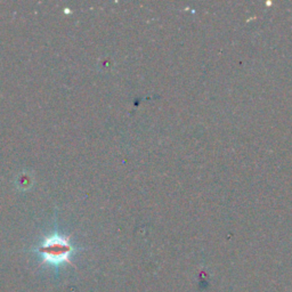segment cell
Returning a JSON list of instances; mask_svg holds the SVG:
<instances>
[{
  "label": "cell",
  "mask_w": 292,
  "mask_h": 292,
  "mask_svg": "<svg viewBox=\"0 0 292 292\" xmlns=\"http://www.w3.org/2000/svg\"><path fill=\"white\" fill-rule=\"evenodd\" d=\"M37 251L42 257V264H52L58 266L64 263L72 265L70 258L75 251V248L70 243L68 237L54 234L46 237Z\"/></svg>",
  "instance_id": "cell-1"
}]
</instances>
